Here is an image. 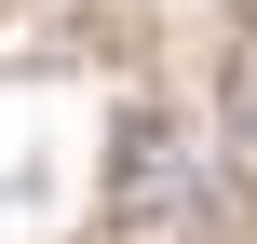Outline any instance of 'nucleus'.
<instances>
[{"label": "nucleus", "instance_id": "1", "mask_svg": "<svg viewBox=\"0 0 257 244\" xmlns=\"http://www.w3.org/2000/svg\"><path fill=\"white\" fill-rule=\"evenodd\" d=\"M230 136H244V163H257V54L230 68Z\"/></svg>", "mask_w": 257, "mask_h": 244}]
</instances>
